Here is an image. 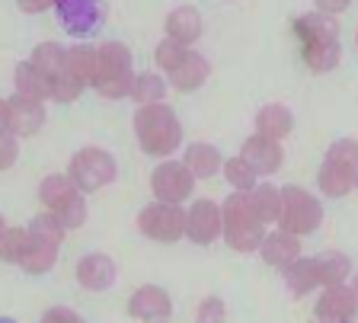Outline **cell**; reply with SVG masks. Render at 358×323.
I'll use <instances>...</instances> for the list:
<instances>
[{"mask_svg": "<svg viewBox=\"0 0 358 323\" xmlns=\"http://www.w3.org/2000/svg\"><path fill=\"white\" fill-rule=\"evenodd\" d=\"M20 157V141L13 131H0V170H10Z\"/></svg>", "mask_w": 358, "mask_h": 323, "instance_id": "ab89813d", "label": "cell"}, {"mask_svg": "<svg viewBox=\"0 0 358 323\" xmlns=\"http://www.w3.org/2000/svg\"><path fill=\"white\" fill-rule=\"evenodd\" d=\"M208 74H211L208 58L199 55V52H189L186 58H182V64L170 74V83L176 87V90H182V93H192V90H199L201 83L208 80Z\"/></svg>", "mask_w": 358, "mask_h": 323, "instance_id": "44dd1931", "label": "cell"}, {"mask_svg": "<svg viewBox=\"0 0 358 323\" xmlns=\"http://www.w3.org/2000/svg\"><path fill=\"white\" fill-rule=\"evenodd\" d=\"M224 176H227V182L234 186V192H253L256 182H259V176L250 170V166L243 164L240 157H231V160H224Z\"/></svg>", "mask_w": 358, "mask_h": 323, "instance_id": "e575fe53", "label": "cell"}, {"mask_svg": "<svg viewBox=\"0 0 358 323\" xmlns=\"http://www.w3.org/2000/svg\"><path fill=\"white\" fill-rule=\"evenodd\" d=\"M329 160H339V164H349L358 170V141H352V138H339V141L329 144L327 150Z\"/></svg>", "mask_w": 358, "mask_h": 323, "instance_id": "74e56055", "label": "cell"}, {"mask_svg": "<svg viewBox=\"0 0 358 323\" xmlns=\"http://www.w3.org/2000/svg\"><path fill=\"white\" fill-rule=\"evenodd\" d=\"M317 272H320V285L336 288V285H345V278L352 275V263L345 253L329 250V253L317 256Z\"/></svg>", "mask_w": 358, "mask_h": 323, "instance_id": "4316f807", "label": "cell"}, {"mask_svg": "<svg viewBox=\"0 0 358 323\" xmlns=\"http://www.w3.org/2000/svg\"><path fill=\"white\" fill-rule=\"evenodd\" d=\"M256 208V218L262 224H278V215H282V189L272 186V182H256V189L250 192Z\"/></svg>", "mask_w": 358, "mask_h": 323, "instance_id": "cb8c5ba5", "label": "cell"}, {"mask_svg": "<svg viewBox=\"0 0 358 323\" xmlns=\"http://www.w3.org/2000/svg\"><path fill=\"white\" fill-rule=\"evenodd\" d=\"M259 256H262V263L285 272L294 259H301V237H291V234H285V231L266 234V241H262V247H259Z\"/></svg>", "mask_w": 358, "mask_h": 323, "instance_id": "2e32d148", "label": "cell"}, {"mask_svg": "<svg viewBox=\"0 0 358 323\" xmlns=\"http://www.w3.org/2000/svg\"><path fill=\"white\" fill-rule=\"evenodd\" d=\"M304 61L307 68L317 71V74H327L339 64V42H327V45H304Z\"/></svg>", "mask_w": 358, "mask_h": 323, "instance_id": "836d02e7", "label": "cell"}, {"mask_svg": "<svg viewBox=\"0 0 358 323\" xmlns=\"http://www.w3.org/2000/svg\"><path fill=\"white\" fill-rule=\"evenodd\" d=\"M119 176V166H115V157L103 148H83L71 157V166H67V180L74 182V189L80 196H90V192H99L109 182H115Z\"/></svg>", "mask_w": 358, "mask_h": 323, "instance_id": "277c9868", "label": "cell"}, {"mask_svg": "<svg viewBox=\"0 0 358 323\" xmlns=\"http://www.w3.org/2000/svg\"><path fill=\"white\" fill-rule=\"evenodd\" d=\"M352 0H317V13H327V16H336L343 13L345 7H349Z\"/></svg>", "mask_w": 358, "mask_h": 323, "instance_id": "b9f144b4", "label": "cell"}, {"mask_svg": "<svg viewBox=\"0 0 358 323\" xmlns=\"http://www.w3.org/2000/svg\"><path fill=\"white\" fill-rule=\"evenodd\" d=\"M166 38L179 42V45H192L195 38L201 36V13L195 7H176L166 13Z\"/></svg>", "mask_w": 358, "mask_h": 323, "instance_id": "ffe728a7", "label": "cell"}, {"mask_svg": "<svg viewBox=\"0 0 358 323\" xmlns=\"http://www.w3.org/2000/svg\"><path fill=\"white\" fill-rule=\"evenodd\" d=\"M128 314L138 323H166L173 314V301L164 288L157 285H141L128 298Z\"/></svg>", "mask_w": 358, "mask_h": 323, "instance_id": "30bf717a", "label": "cell"}, {"mask_svg": "<svg viewBox=\"0 0 358 323\" xmlns=\"http://www.w3.org/2000/svg\"><path fill=\"white\" fill-rule=\"evenodd\" d=\"M29 64L38 71V74H45L52 80V77H58L61 68H64V48H61L58 42H42V45L32 48Z\"/></svg>", "mask_w": 358, "mask_h": 323, "instance_id": "f1b7e54d", "label": "cell"}, {"mask_svg": "<svg viewBox=\"0 0 358 323\" xmlns=\"http://www.w3.org/2000/svg\"><path fill=\"white\" fill-rule=\"evenodd\" d=\"M26 234H29V241H42V243H55V247H61V241H64L67 231L58 224V218H55L52 211H42V215H36V218L29 221Z\"/></svg>", "mask_w": 358, "mask_h": 323, "instance_id": "4dcf8cb0", "label": "cell"}, {"mask_svg": "<svg viewBox=\"0 0 358 323\" xmlns=\"http://www.w3.org/2000/svg\"><path fill=\"white\" fill-rule=\"evenodd\" d=\"M115 275H119V266L112 263L106 253H87L77 263V282L87 292H106V288H112Z\"/></svg>", "mask_w": 358, "mask_h": 323, "instance_id": "4fadbf2b", "label": "cell"}, {"mask_svg": "<svg viewBox=\"0 0 358 323\" xmlns=\"http://www.w3.org/2000/svg\"><path fill=\"white\" fill-rule=\"evenodd\" d=\"M355 186H358V173H355Z\"/></svg>", "mask_w": 358, "mask_h": 323, "instance_id": "c3c4849f", "label": "cell"}, {"mask_svg": "<svg viewBox=\"0 0 358 323\" xmlns=\"http://www.w3.org/2000/svg\"><path fill=\"white\" fill-rule=\"evenodd\" d=\"M74 192H77V189H74V182L67 180V173L45 176L42 186H38V199L45 202V208H48V211H55L61 202H67V199L74 196Z\"/></svg>", "mask_w": 358, "mask_h": 323, "instance_id": "f546056e", "label": "cell"}, {"mask_svg": "<svg viewBox=\"0 0 358 323\" xmlns=\"http://www.w3.org/2000/svg\"><path fill=\"white\" fill-rule=\"evenodd\" d=\"M0 323H16V320H13V317H0Z\"/></svg>", "mask_w": 358, "mask_h": 323, "instance_id": "7dc6e473", "label": "cell"}, {"mask_svg": "<svg viewBox=\"0 0 358 323\" xmlns=\"http://www.w3.org/2000/svg\"><path fill=\"white\" fill-rule=\"evenodd\" d=\"M313 317H317V323H355L358 298L345 285L327 288L317 301V308H313Z\"/></svg>", "mask_w": 358, "mask_h": 323, "instance_id": "8fae6325", "label": "cell"}, {"mask_svg": "<svg viewBox=\"0 0 358 323\" xmlns=\"http://www.w3.org/2000/svg\"><path fill=\"white\" fill-rule=\"evenodd\" d=\"M186 55H189L186 45H179V42H173V38H164V42L157 45L154 58H157V68L166 71V74H173V71L182 64V58H186Z\"/></svg>", "mask_w": 358, "mask_h": 323, "instance_id": "d590c367", "label": "cell"}, {"mask_svg": "<svg viewBox=\"0 0 358 323\" xmlns=\"http://www.w3.org/2000/svg\"><path fill=\"white\" fill-rule=\"evenodd\" d=\"M285 285H288V292L294 294V298H304V294H310L313 288L320 285V272H317V259H294V263L285 269Z\"/></svg>", "mask_w": 358, "mask_h": 323, "instance_id": "603a6c76", "label": "cell"}, {"mask_svg": "<svg viewBox=\"0 0 358 323\" xmlns=\"http://www.w3.org/2000/svg\"><path fill=\"white\" fill-rule=\"evenodd\" d=\"M55 263H58V247L42 241H29V247H26V253L20 259V266L29 275H45V272L55 269Z\"/></svg>", "mask_w": 358, "mask_h": 323, "instance_id": "484cf974", "label": "cell"}, {"mask_svg": "<svg viewBox=\"0 0 358 323\" xmlns=\"http://www.w3.org/2000/svg\"><path fill=\"white\" fill-rule=\"evenodd\" d=\"M134 80L131 52L122 42H106L96 48V74H93V90L106 99L128 96Z\"/></svg>", "mask_w": 358, "mask_h": 323, "instance_id": "3957f363", "label": "cell"}, {"mask_svg": "<svg viewBox=\"0 0 358 323\" xmlns=\"http://www.w3.org/2000/svg\"><path fill=\"white\" fill-rule=\"evenodd\" d=\"M7 231V218H3V215H0V234Z\"/></svg>", "mask_w": 358, "mask_h": 323, "instance_id": "f6af8a7d", "label": "cell"}, {"mask_svg": "<svg viewBox=\"0 0 358 323\" xmlns=\"http://www.w3.org/2000/svg\"><path fill=\"white\" fill-rule=\"evenodd\" d=\"M138 227L144 237L157 243H176L179 237H186V211H182V205L154 202L138 215Z\"/></svg>", "mask_w": 358, "mask_h": 323, "instance_id": "8992f818", "label": "cell"}, {"mask_svg": "<svg viewBox=\"0 0 358 323\" xmlns=\"http://www.w3.org/2000/svg\"><path fill=\"white\" fill-rule=\"evenodd\" d=\"M355 166H349V164H339V160H323V166H320V173H317V186H320V192L323 196H329V199H343V196H349L352 189H355Z\"/></svg>", "mask_w": 358, "mask_h": 323, "instance_id": "e0dca14e", "label": "cell"}, {"mask_svg": "<svg viewBox=\"0 0 358 323\" xmlns=\"http://www.w3.org/2000/svg\"><path fill=\"white\" fill-rule=\"evenodd\" d=\"M55 16L64 26V32L83 38L99 32L106 23V3L103 0H55Z\"/></svg>", "mask_w": 358, "mask_h": 323, "instance_id": "52a82bcc", "label": "cell"}, {"mask_svg": "<svg viewBox=\"0 0 358 323\" xmlns=\"http://www.w3.org/2000/svg\"><path fill=\"white\" fill-rule=\"evenodd\" d=\"M323 221V205L317 196H310L301 186H282V215H278V227L291 237H304L313 234Z\"/></svg>", "mask_w": 358, "mask_h": 323, "instance_id": "5b68a950", "label": "cell"}, {"mask_svg": "<svg viewBox=\"0 0 358 323\" xmlns=\"http://www.w3.org/2000/svg\"><path fill=\"white\" fill-rule=\"evenodd\" d=\"M87 90L77 77H71L64 68H61L58 77H52V99H58V103H74L80 93Z\"/></svg>", "mask_w": 358, "mask_h": 323, "instance_id": "8d00e7d4", "label": "cell"}, {"mask_svg": "<svg viewBox=\"0 0 358 323\" xmlns=\"http://www.w3.org/2000/svg\"><path fill=\"white\" fill-rule=\"evenodd\" d=\"M294 36H298L301 48L304 45H327V42H339V23L327 13H304L294 20Z\"/></svg>", "mask_w": 358, "mask_h": 323, "instance_id": "5bb4252c", "label": "cell"}, {"mask_svg": "<svg viewBox=\"0 0 358 323\" xmlns=\"http://www.w3.org/2000/svg\"><path fill=\"white\" fill-rule=\"evenodd\" d=\"M291 128H294V115H291V109L282 103L262 106L259 115H256V135L268 138V141L282 144V138L291 135Z\"/></svg>", "mask_w": 358, "mask_h": 323, "instance_id": "ac0fdd59", "label": "cell"}, {"mask_svg": "<svg viewBox=\"0 0 358 323\" xmlns=\"http://www.w3.org/2000/svg\"><path fill=\"white\" fill-rule=\"evenodd\" d=\"M195 323H227V310H224L221 298H205L199 304V314H195Z\"/></svg>", "mask_w": 358, "mask_h": 323, "instance_id": "f35d334b", "label": "cell"}, {"mask_svg": "<svg viewBox=\"0 0 358 323\" xmlns=\"http://www.w3.org/2000/svg\"><path fill=\"white\" fill-rule=\"evenodd\" d=\"M26 247H29V234H26V227H10L7 224V231L0 234V259L20 266Z\"/></svg>", "mask_w": 358, "mask_h": 323, "instance_id": "d6a6232c", "label": "cell"}, {"mask_svg": "<svg viewBox=\"0 0 358 323\" xmlns=\"http://www.w3.org/2000/svg\"><path fill=\"white\" fill-rule=\"evenodd\" d=\"M355 42H358V36H355Z\"/></svg>", "mask_w": 358, "mask_h": 323, "instance_id": "681fc988", "label": "cell"}, {"mask_svg": "<svg viewBox=\"0 0 358 323\" xmlns=\"http://www.w3.org/2000/svg\"><path fill=\"white\" fill-rule=\"evenodd\" d=\"M221 237L227 241V247L237 253H253L266 241V224L256 218L253 199L250 192H234L221 202Z\"/></svg>", "mask_w": 358, "mask_h": 323, "instance_id": "7a4b0ae2", "label": "cell"}, {"mask_svg": "<svg viewBox=\"0 0 358 323\" xmlns=\"http://www.w3.org/2000/svg\"><path fill=\"white\" fill-rule=\"evenodd\" d=\"M134 138H138L144 154L170 160V154L182 144V125L166 103L141 106L134 115Z\"/></svg>", "mask_w": 358, "mask_h": 323, "instance_id": "6da1fadb", "label": "cell"}, {"mask_svg": "<svg viewBox=\"0 0 358 323\" xmlns=\"http://www.w3.org/2000/svg\"><path fill=\"white\" fill-rule=\"evenodd\" d=\"M164 93H166L164 77L150 74V71H141V74H134L128 96H131L138 106H154V103H160V99H164Z\"/></svg>", "mask_w": 358, "mask_h": 323, "instance_id": "83f0119b", "label": "cell"}, {"mask_svg": "<svg viewBox=\"0 0 358 323\" xmlns=\"http://www.w3.org/2000/svg\"><path fill=\"white\" fill-rule=\"evenodd\" d=\"M352 294L358 298V275H355V282H352Z\"/></svg>", "mask_w": 358, "mask_h": 323, "instance_id": "bcb514c9", "label": "cell"}, {"mask_svg": "<svg viewBox=\"0 0 358 323\" xmlns=\"http://www.w3.org/2000/svg\"><path fill=\"white\" fill-rule=\"evenodd\" d=\"M221 205L215 199H195L186 208V237L199 247H208L221 237Z\"/></svg>", "mask_w": 358, "mask_h": 323, "instance_id": "9c48e42d", "label": "cell"}, {"mask_svg": "<svg viewBox=\"0 0 358 323\" xmlns=\"http://www.w3.org/2000/svg\"><path fill=\"white\" fill-rule=\"evenodd\" d=\"M22 13H45V10L55 7V0H16Z\"/></svg>", "mask_w": 358, "mask_h": 323, "instance_id": "7bdbcfd3", "label": "cell"}, {"mask_svg": "<svg viewBox=\"0 0 358 323\" xmlns=\"http://www.w3.org/2000/svg\"><path fill=\"white\" fill-rule=\"evenodd\" d=\"M52 215L58 218V224L64 227V231H77V227H83V221H87V196L74 192V196L67 199V202H61Z\"/></svg>", "mask_w": 358, "mask_h": 323, "instance_id": "1f68e13d", "label": "cell"}, {"mask_svg": "<svg viewBox=\"0 0 358 323\" xmlns=\"http://www.w3.org/2000/svg\"><path fill=\"white\" fill-rule=\"evenodd\" d=\"M13 77H16V96L36 99V103H42V99H52V80H48L45 74H38L29 61H20Z\"/></svg>", "mask_w": 358, "mask_h": 323, "instance_id": "7402d4cb", "label": "cell"}, {"mask_svg": "<svg viewBox=\"0 0 358 323\" xmlns=\"http://www.w3.org/2000/svg\"><path fill=\"white\" fill-rule=\"evenodd\" d=\"M64 71L71 77L83 83V87H93V74H96V48L90 45H74L64 52Z\"/></svg>", "mask_w": 358, "mask_h": 323, "instance_id": "d4e9b609", "label": "cell"}, {"mask_svg": "<svg viewBox=\"0 0 358 323\" xmlns=\"http://www.w3.org/2000/svg\"><path fill=\"white\" fill-rule=\"evenodd\" d=\"M0 131H10V106H7V99H0Z\"/></svg>", "mask_w": 358, "mask_h": 323, "instance_id": "ee69618b", "label": "cell"}, {"mask_svg": "<svg viewBox=\"0 0 358 323\" xmlns=\"http://www.w3.org/2000/svg\"><path fill=\"white\" fill-rule=\"evenodd\" d=\"M7 106H10V131L16 138H29L45 125V106L36 103V99L13 96L7 99Z\"/></svg>", "mask_w": 358, "mask_h": 323, "instance_id": "9a60e30c", "label": "cell"}, {"mask_svg": "<svg viewBox=\"0 0 358 323\" xmlns=\"http://www.w3.org/2000/svg\"><path fill=\"white\" fill-rule=\"evenodd\" d=\"M192 186H195V180L186 166H182V160H164L150 173V192H154L157 202H164V205L186 202L192 196Z\"/></svg>", "mask_w": 358, "mask_h": 323, "instance_id": "ba28073f", "label": "cell"}, {"mask_svg": "<svg viewBox=\"0 0 358 323\" xmlns=\"http://www.w3.org/2000/svg\"><path fill=\"white\" fill-rule=\"evenodd\" d=\"M240 160H243L256 176H272V173H278V166H282L285 150L278 141H268V138H262V135H253L243 141Z\"/></svg>", "mask_w": 358, "mask_h": 323, "instance_id": "7c38bea8", "label": "cell"}, {"mask_svg": "<svg viewBox=\"0 0 358 323\" xmlns=\"http://www.w3.org/2000/svg\"><path fill=\"white\" fill-rule=\"evenodd\" d=\"M221 164H224L221 150L205 141H195L182 150V166L192 173V180H211V176L221 170Z\"/></svg>", "mask_w": 358, "mask_h": 323, "instance_id": "d6986e66", "label": "cell"}, {"mask_svg": "<svg viewBox=\"0 0 358 323\" xmlns=\"http://www.w3.org/2000/svg\"><path fill=\"white\" fill-rule=\"evenodd\" d=\"M38 323H83V317L71 308H48Z\"/></svg>", "mask_w": 358, "mask_h": 323, "instance_id": "60d3db41", "label": "cell"}]
</instances>
